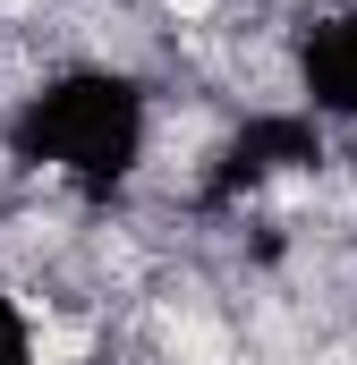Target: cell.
<instances>
[{"instance_id": "cell-2", "label": "cell", "mask_w": 357, "mask_h": 365, "mask_svg": "<svg viewBox=\"0 0 357 365\" xmlns=\"http://www.w3.org/2000/svg\"><path fill=\"white\" fill-rule=\"evenodd\" d=\"M332 162H341V153H332V128H323L306 102H256V110H238V119L196 153V170H187V212H196V221H247L264 195L315 179V170H332Z\"/></svg>"}, {"instance_id": "cell-3", "label": "cell", "mask_w": 357, "mask_h": 365, "mask_svg": "<svg viewBox=\"0 0 357 365\" xmlns=\"http://www.w3.org/2000/svg\"><path fill=\"white\" fill-rule=\"evenodd\" d=\"M289 93L323 119L357 136V0H315L289 17Z\"/></svg>"}, {"instance_id": "cell-5", "label": "cell", "mask_w": 357, "mask_h": 365, "mask_svg": "<svg viewBox=\"0 0 357 365\" xmlns=\"http://www.w3.org/2000/svg\"><path fill=\"white\" fill-rule=\"evenodd\" d=\"M341 179H349V195H357V136L341 145Z\"/></svg>"}, {"instance_id": "cell-1", "label": "cell", "mask_w": 357, "mask_h": 365, "mask_svg": "<svg viewBox=\"0 0 357 365\" xmlns=\"http://www.w3.org/2000/svg\"><path fill=\"white\" fill-rule=\"evenodd\" d=\"M0 153L26 179L111 204L154 162V86L119 60H60L0 110Z\"/></svg>"}, {"instance_id": "cell-4", "label": "cell", "mask_w": 357, "mask_h": 365, "mask_svg": "<svg viewBox=\"0 0 357 365\" xmlns=\"http://www.w3.org/2000/svg\"><path fill=\"white\" fill-rule=\"evenodd\" d=\"M0 365H43V323L9 280H0Z\"/></svg>"}]
</instances>
